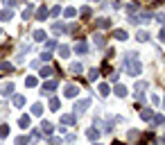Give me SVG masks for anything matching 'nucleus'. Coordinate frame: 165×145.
I'll return each instance as SVG.
<instances>
[{
    "instance_id": "obj_1",
    "label": "nucleus",
    "mask_w": 165,
    "mask_h": 145,
    "mask_svg": "<svg viewBox=\"0 0 165 145\" xmlns=\"http://www.w3.org/2000/svg\"><path fill=\"white\" fill-rule=\"evenodd\" d=\"M54 88H57V79H52V82H45V84H43V93L50 95V93H54Z\"/></svg>"
},
{
    "instance_id": "obj_2",
    "label": "nucleus",
    "mask_w": 165,
    "mask_h": 145,
    "mask_svg": "<svg viewBox=\"0 0 165 145\" xmlns=\"http://www.w3.org/2000/svg\"><path fill=\"white\" fill-rule=\"evenodd\" d=\"M63 93H66V98H75V95L79 93V88H77L75 84H68V86H66V91H63Z\"/></svg>"
},
{
    "instance_id": "obj_3",
    "label": "nucleus",
    "mask_w": 165,
    "mask_h": 145,
    "mask_svg": "<svg viewBox=\"0 0 165 145\" xmlns=\"http://www.w3.org/2000/svg\"><path fill=\"white\" fill-rule=\"evenodd\" d=\"M75 52H77V54H86V52H88V45H86L84 41L75 43Z\"/></svg>"
},
{
    "instance_id": "obj_4",
    "label": "nucleus",
    "mask_w": 165,
    "mask_h": 145,
    "mask_svg": "<svg viewBox=\"0 0 165 145\" xmlns=\"http://www.w3.org/2000/svg\"><path fill=\"white\" fill-rule=\"evenodd\" d=\"M36 18H39V21H45V18H48V7H45V5H41V7H39Z\"/></svg>"
},
{
    "instance_id": "obj_5",
    "label": "nucleus",
    "mask_w": 165,
    "mask_h": 145,
    "mask_svg": "<svg viewBox=\"0 0 165 145\" xmlns=\"http://www.w3.org/2000/svg\"><path fill=\"white\" fill-rule=\"evenodd\" d=\"M88 104H91V100H81V102H77V104H75V109H77L79 113H84V111L88 109Z\"/></svg>"
},
{
    "instance_id": "obj_6",
    "label": "nucleus",
    "mask_w": 165,
    "mask_h": 145,
    "mask_svg": "<svg viewBox=\"0 0 165 145\" xmlns=\"http://www.w3.org/2000/svg\"><path fill=\"white\" fill-rule=\"evenodd\" d=\"M0 93H2V95H11V93H14V84H11V82H7V84L0 88Z\"/></svg>"
},
{
    "instance_id": "obj_7",
    "label": "nucleus",
    "mask_w": 165,
    "mask_h": 145,
    "mask_svg": "<svg viewBox=\"0 0 165 145\" xmlns=\"http://www.w3.org/2000/svg\"><path fill=\"white\" fill-rule=\"evenodd\" d=\"M32 113H34V116H41V113H43V104L34 102V104H32Z\"/></svg>"
},
{
    "instance_id": "obj_8",
    "label": "nucleus",
    "mask_w": 165,
    "mask_h": 145,
    "mask_svg": "<svg viewBox=\"0 0 165 145\" xmlns=\"http://www.w3.org/2000/svg\"><path fill=\"white\" fill-rule=\"evenodd\" d=\"M93 41H95V45H97V48H104L106 39H104V36H102V34H95V36H93Z\"/></svg>"
},
{
    "instance_id": "obj_9",
    "label": "nucleus",
    "mask_w": 165,
    "mask_h": 145,
    "mask_svg": "<svg viewBox=\"0 0 165 145\" xmlns=\"http://www.w3.org/2000/svg\"><path fill=\"white\" fill-rule=\"evenodd\" d=\"M95 25L97 27H111V21H109V18H97Z\"/></svg>"
},
{
    "instance_id": "obj_10",
    "label": "nucleus",
    "mask_w": 165,
    "mask_h": 145,
    "mask_svg": "<svg viewBox=\"0 0 165 145\" xmlns=\"http://www.w3.org/2000/svg\"><path fill=\"white\" fill-rule=\"evenodd\" d=\"M11 16H14V11H11V9H5V11H0V18H2V21H11Z\"/></svg>"
},
{
    "instance_id": "obj_11",
    "label": "nucleus",
    "mask_w": 165,
    "mask_h": 145,
    "mask_svg": "<svg viewBox=\"0 0 165 145\" xmlns=\"http://www.w3.org/2000/svg\"><path fill=\"white\" fill-rule=\"evenodd\" d=\"M61 122H63V125H75V122H77V118H75V116H63V118H61Z\"/></svg>"
},
{
    "instance_id": "obj_12",
    "label": "nucleus",
    "mask_w": 165,
    "mask_h": 145,
    "mask_svg": "<svg viewBox=\"0 0 165 145\" xmlns=\"http://www.w3.org/2000/svg\"><path fill=\"white\" fill-rule=\"evenodd\" d=\"M115 95H118V98H124V95H127V88H124L122 84H118L115 86Z\"/></svg>"
},
{
    "instance_id": "obj_13",
    "label": "nucleus",
    "mask_w": 165,
    "mask_h": 145,
    "mask_svg": "<svg viewBox=\"0 0 165 145\" xmlns=\"http://www.w3.org/2000/svg\"><path fill=\"white\" fill-rule=\"evenodd\" d=\"M52 73H54V70L50 68V66H43V68H41V73H39V75H41V77H50V75H52Z\"/></svg>"
},
{
    "instance_id": "obj_14",
    "label": "nucleus",
    "mask_w": 165,
    "mask_h": 145,
    "mask_svg": "<svg viewBox=\"0 0 165 145\" xmlns=\"http://www.w3.org/2000/svg\"><path fill=\"white\" fill-rule=\"evenodd\" d=\"M25 104V98L23 95H14V107H23Z\"/></svg>"
},
{
    "instance_id": "obj_15",
    "label": "nucleus",
    "mask_w": 165,
    "mask_h": 145,
    "mask_svg": "<svg viewBox=\"0 0 165 145\" xmlns=\"http://www.w3.org/2000/svg\"><path fill=\"white\" fill-rule=\"evenodd\" d=\"M41 129H43V134H52V125L45 120V122H41Z\"/></svg>"
},
{
    "instance_id": "obj_16",
    "label": "nucleus",
    "mask_w": 165,
    "mask_h": 145,
    "mask_svg": "<svg viewBox=\"0 0 165 145\" xmlns=\"http://www.w3.org/2000/svg\"><path fill=\"white\" fill-rule=\"evenodd\" d=\"M59 52H61V57H63V59H68V57H70V48H68V45H61Z\"/></svg>"
},
{
    "instance_id": "obj_17",
    "label": "nucleus",
    "mask_w": 165,
    "mask_h": 145,
    "mask_svg": "<svg viewBox=\"0 0 165 145\" xmlns=\"http://www.w3.org/2000/svg\"><path fill=\"white\" fill-rule=\"evenodd\" d=\"M113 36H115V39H120V41H124V39H127V32H124V30H115Z\"/></svg>"
},
{
    "instance_id": "obj_18",
    "label": "nucleus",
    "mask_w": 165,
    "mask_h": 145,
    "mask_svg": "<svg viewBox=\"0 0 165 145\" xmlns=\"http://www.w3.org/2000/svg\"><path fill=\"white\" fill-rule=\"evenodd\" d=\"M34 41H45V32L43 30H36L34 32Z\"/></svg>"
},
{
    "instance_id": "obj_19",
    "label": "nucleus",
    "mask_w": 165,
    "mask_h": 145,
    "mask_svg": "<svg viewBox=\"0 0 165 145\" xmlns=\"http://www.w3.org/2000/svg\"><path fill=\"white\" fill-rule=\"evenodd\" d=\"M140 116H143V120H152V118H154L152 109H143V113H140Z\"/></svg>"
},
{
    "instance_id": "obj_20",
    "label": "nucleus",
    "mask_w": 165,
    "mask_h": 145,
    "mask_svg": "<svg viewBox=\"0 0 165 145\" xmlns=\"http://www.w3.org/2000/svg\"><path fill=\"white\" fill-rule=\"evenodd\" d=\"M61 107V102H59V98H52V100H50V109L52 111H57Z\"/></svg>"
},
{
    "instance_id": "obj_21",
    "label": "nucleus",
    "mask_w": 165,
    "mask_h": 145,
    "mask_svg": "<svg viewBox=\"0 0 165 145\" xmlns=\"http://www.w3.org/2000/svg\"><path fill=\"white\" fill-rule=\"evenodd\" d=\"M63 16H66V18H72V16H77V9L68 7V9H66V11H63Z\"/></svg>"
},
{
    "instance_id": "obj_22",
    "label": "nucleus",
    "mask_w": 165,
    "mask_h": 145,
    "mask_svg": "<svg viewBox=\"0 0 165 145\" xmlns=\"http://www.w3.org/2000/svg\"><path fill=\"white\" fill-rule=\"evenodd\" d=\"M18 125H20V127H27V125H29V116H20V118H18Z\"/></svg>"
},
{
    "instance_id": "obj_23",
    "label": "nucleus",
    "mask_w": 165,
    "mask_h": 145,
    "mask_svg": "<svg viewBox=\"0 0 165 145\" xmlns=\"http://www.w3.org/2000/svg\"><path fill=\"white\" fill-rule=\"evenodd\" d=\"M136 39H138V41H147V39H149V34L145 32V30H140L138 34H136Z\"/></svg>"
},
{
    "instance_id": "obj_24",
    "label": "nucleus",
    "mask_w": 165,
    "mask_h": 145,
    "mask_svg": "<svg viewBox=\"0 0 165 145\" xmlns=\"http://www.w3.org/2000/svg\"><path fill=\"white\" fill-rule=\"evenodd\" d=\"M97 73H100L97 68H91V70H88V79H91V82H95V79H97Z\"/></svg>"
},
{
    "instance_id": "obj_25",
    "label": "nucleus",
    "mask_w": 165,
    "mask_h": 145,
    "mask_svg": "<svg viewBox=\"0 0 165 145\" xmlns=\"http://www.w3.org/2000/svg\"><path fill=\"white\" fill-rule=\"evenodd\" d=\"M36 84H39V79H36V77H27V79H25V86H29V88L36 86Z\"/></svg>"
},
{
    "instance_id": "obj_26",
    "label": "nucleus",
    "mask_w": 165,
    "mask_h": 145,
    "mask_svg": "<svg viewBox=\"0 0 165 145\" xmlns=\"http://www.w3.org/2000/svg\"><path fill=\"white\" fill-rule=\"evenodd\" d=\"M63 30H66V27L61 25V23H54V25H52V32H54V34H61Z\"/></svg>"
},
{
    "instance_id": "obj_27",
    "label": "nucleus",
    "mask_w": 165,
    "mask_h": 145,
    "mask_svg": "<svg viewBox=\"0 0 165 145\" xmlns=\"http://www.w3.org/2000/svg\"><path fill=\"white\" fill-rule=\"evenodd\" d=\"M70 73L79 75V73H81V64H72V66H70Z\"/></svg>"
},
{
    "instance_id": "obj_28",
    "label": "nucleus",
    "mask_w": 165,
    "mask_h": 145,
    "mask_svg": "<svg viewBox=\"0 0 165 145\" xmlns=\"http://www.w3.org/2000/svg\"><path fill=\"white\" fill-rule=\"evenodd\" d=\"M32 11H34V7H32V5H29V7H25V11H23V18L27 21V18L32 16Z\"/></svg>"
},
{
    "instance_id": "obj_29",
    "label": "nucleus",
    "mask_w": 165,
    "mask_h": 145,
    "mask_svg": "<svg viewBox=\"0 0 165 145\" xmlns=\"http://www.w3.org/2000/svg\"><path fill=\"white\" fill-rule=\"evenodd\" d=\"M86 134H88V138H91V141H93V138H97V136H100V132H97V129H88Z\"/></svg>"
},
{
    "instance_id": "obj_30",
    "label": "nucleus",
    "mask_w": 165,
    "mask_h": 145,
    "mask_svg": "<svg viewBox=\"0 0 165 145\" xmlns=\"http://www.w3.org/2000/svg\"><path fill=\"white\" fill-rule=\"evenodd\" d=\"M0 68L5 70V73H11V64H7V61H2V64H0Z\"/></svg>"
},
{
    "instance_id": "obj_31",
    "label": "nucleus",
    "mask_w": 165,
    "mask_h": 145,
    "mask_svg": "<svg viewBox=\"0 0 165 145\" xmlns=\"http://www.w3.org/2000/svg\"><path fill=\"white\" fill-rule=\"evenodd\" d=\"M7 134H9V127H7V125H2V127H0V138H5Z\"/></svg>"
},
{
    "instance_id": "obj_32",
    "label": "nucleus",
    "mask_w": 165,
    "mask_h": 145,
    "mask_svg": "<svg viewBox=\"0 0 165 145\" xmlns=\"http://www.w3.org/2000/svg\"><path fill=\"white\" fill-rule=\"evenodd\" d=\"M100 95H109V86L106 84H100Z\"/></svg>"
},
{
    "instance_id": "obj_33",
    "label": "nucleus",
    "mask_w": 165,
    "mask_h": 145,
    "mask_svg": "<svg viewBox=\"0 0 165 145\" xmlns=\"http://www.w3.org/2000/svg\"><path fill=\"white\" fill-rule=\"evenodd\" d=\"M79 14H81V16H91V7H81Z\"/></svg>"
},
{
    "instance_id": "obj_34",
    "label": "nucleus",
    "mask_w": 165,
    "mask_h": 145,
    "mask_svg": "<svg viewBox=\"0 0 165 145\" xmlns=\"http://www.w3.org/2000/svg\"><path fill=\"white\" fill-rule=\"evenodd\" d=\"M50 59H52L50 52H41V61H50Z\"/></svg>"
},
{
    "instance_id": "obj_35",
    "label": "nucleus",
    "mask_w": 165,
    "mask_h": 145,
    "mask_svg": "<svg viewBox=\"0 0 165 145\" xmlns=\"http://www.w3.org/2000/svg\"><path fill=\"white\" fill-rule=\"evenodd\" d=\"M145 88H147V82H138L136 84V91H145Z\"/></svg>"
},
{
    "instance_id": "obj_36",
    "label": "nucleus",
    "mask_w": 165,
    "mask_h": 145,
    "mask_svg": "<svg viewBox=\"0 0 165 145\" xmlns=\"http://www.w3.org/2000/svg\"><path fill=\"white\" fill-rule=\"evenodd\" d=\"M27 143V136H18L16 138V145H25Z\"/></svg>"
},
{
    "instance_id": "obj_37",
    "label": "nucleus",
    "mask_w": 165,
    "mask_h": 145,
    "mask_svg": "<svg viewBox=\"0 0 165 145\" xmlns=\"http://www.w3.org/2000/svg\"><path fill=\"white\" fill-rule=\"evenodd\" d=\"M50 145H61V138L59 136H52V138H50Z\"/></svg>"
},
{
    "instance_id": "obj_38",
    "label": "nucleus",
    "mask_w": 165,
    "mask_h": 145,
    "mask_svg": "<svg viewBox=\"0 0 165 145\" xmlns=\"http://www.w3.org/2000/svg\"><path fill=\"white\" fill-rule=\"evenodd\" d=\"M163 116H156V118H154V125H156V127H158V125H163Z\"/></svg>"
},
{
    "instance_id": "obj_39",
    "label": "nucleus",
    "mask_w": 165,
    "mask_h": 145,
    "mask_svg": "<svg viewBox=\"0 0 165 145\" xmlns=\"http://www.w3.org/2000/svg\"><path fill=\"white\" fill-rule=\"evenodd\" d=\"M5 5H7V7H14V5H18V0H5Z\"/></svg>"
},
{
    "instance_id": "obj_40",
    "label": "nucleus",
    "mask_w": 165,
    "mask_h": 145,
    "mask_svg": "<svg viewBox=\"0 0 165 145\" xmlns=\"http://www.w3.org/2000/svg\"><path fill=\"white\" fill-rule=\"evenodd\" d=\"M59 14H61V7H59V5H57V7L52 9V16H59Z\"/></svg>"
},
{
    "instance_id": "obj_41",
    "label": "nucleus",
    "mask_w": 165,
    "mask_h": 145,
    "mask_svg": "<svg viewBox=\"0 0 165 145\" xmlns=\"http://www.w3.org/2000/svg\"><path fill=\"white\" fill-rule=\"evenodd\" d=\"M39 138H41V134H39V132L34 129V132H32V141H39Z\"/></svg>"
},
{
    "instance_id": "obj_42",
    "label": "nucleus",
    "mask_w": 165,
    "mask_h": 145,
    "mask_svg": "<svg viewBox=\"0 0 165 145\" xmlns=\"http://www.w3.org/2000/svg\"><path fill=\"white\" fill-rule=\"evenodd\" d=\"M95 145H100V143H95Z\"/></svg>"
}]
</instances>
